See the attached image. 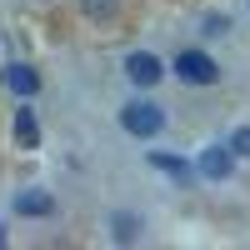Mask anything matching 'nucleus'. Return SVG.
Returning <instances> with one entry per match:
<instances>
[{
	"instance_id": "f03ea898",
	"label": "nucleus",
	"mask_w": 250,
	"mask_h": 250,
	"mask_svg": "<svg viewBox=\"0 0 250 250\" xmlns=\"http://www.w3.org/2000/svg\"><path fill=\"white\" fill-rule=\"evenodd\" d=\"M175 75L185 80V85H215L220 80V65L210 55H200V50H180L175 55Z\"/></svg>"
},
{
	"instance_id": "9b49d317",
	"label": "nucleus",
	"mask_w": 250,
	"mask_h": 250,
	"mask_svg": "<svg viewBox=\"0 0 250 250\" xmlns=\"http://www.w3.org/2000/svg\"><path fill=\"white\" fill-rule=\"evenodd\" d=\"M205 35H225V15H210V20H205Z\"/></svg>"
},
{
	"instance_id": "39448f33",
	"label": "nucleus",
	"mask_w": 250,
	"mask_h": 250,
	"mask_svg": "<svg viewBox=\"0 0 250 250\" xmlns=\"http://www.w3.org/2000/svg\"><path fill=\"white\" fill-rule=\"evenodd\" d=\"M15 210L20 215H55V195H45V190H20L15 195Z\"/></svg>"
},
{
	"instance_id": "f257e3e1",
	"label": "nucleus",
	"mask_w": 250,
	"mask_h": 250,
	"mask_svg": "<svg viewBox=\"0 0 250 250\" xmlns=\"http://www.w3.org/2000/svg\"><path fill=\"white\" fill-rule=\"evenodd\" d=\"M120 125H125L130 135L150 140V135H160V130H165V110H160V105H150V100H130V105L120 110Z\"/></svg>"
},
{
	"instance_id": "7ed1b4c3",
	"label": "nucleus",
	"mask_w": 250,
	"mask_h": 250,
	"mask_svg": "<svg viewBox=\"0 0 250 250\" xmlns=\"http://www.w3.org/2000/svg\"><path fill=\"white\" fill-rule=\"evenodd\" d=\"M125 75L135 80V85H155V80L165 75V65L155 55H145V50H135V55H125Z\"/></svg>"
},
{
	"instance_id": "9d476101",
	"label": "nucleus",
	"mask_w": 250,
	"mask_h": 250,
	"mask_svg": "<svg viewBox=\"0 0 250 250\" xmlns=\"http://www.w3.org/2000/svg\"><path fill=\"white\" fill-rule=\"evenodd\" d=\"M230 150L235 155H250V125H240V130L230 135Z\"/></svg>"
},
{
	"instance_id": "1a4fd4ad",
	"label": "nucleus",
	"mask_w": 250,
	"mask_h": 250,
	"mask_svg": "<svg viewBox=\"0 0 250 250\" xmlns=\"http://www.w3.org/2000/svg\"><path fill=\"white\" fill-rule=\"evenodd\" d=\"M115 240H120V245L135 240V220H130V215H115Z\"/></svg>"
},
{
	"instance_id": "423d86ee",
	"label": "nucleus",
	"mask_w": 250,
	"mask_h": 250,
	"mask_svg": "<svg viewBox=\"0 0 250 250\" xmlns=\"http://www.w3.org/2000/svg\"><path fill=\"white\" fill-rule=\"evenodd\" d=\"M15 140L25 145V150H35V145H40V125H35V110H30V105L15 110Z\"/></svg>"
},
{
	"instance_id": "0eeeda50",
	"label": "nucleus",
	"mask_w": 250,
	"mask_h": 250,
	"mask_svg": "<svg viewBox=\"0 0 250 250\" xmlns=\"http://www.w3.org/2000/svg\"><path fill=\"white\" fill-rule=\"evenodd\" d=\"M5 85H10L15 95H35V90H40V75H35L30 65H10V70H5Z\"/></svg>"
},
{
	"instance_id": "6e6552de",
	"label": "nucleus",
	"mask_w": 250,
	"mask_h": 250,
	"mask_svg": "<svg viewBox=\"0 0 250 250\" xmlns=\"http://www.w3.org/2000/svg\"><path fill=\"white\" fill-rule=\"evenodd\" d=\"M150 165H155V170H165V175H175V180H185V175H190V170H185V160L165 155V150H155V155H150Z\"/></svg>"
},
{
	"instance_id": "20e7f679",
	"label": "nucleus",
	"mask_w": 250,
	"mask_h": 250,
	"mask_svg": "<svg viewBox=\"0 0 250 250\" xmlns=\"http://www.w3.org/2000/svg\"><path fill=\"white\" fill-rule=\"evenodd\" d=\"M230 165H235V150H230V145H210V150L200 155V175H205V180H225V175H230Z\"/></svg>"
},
{
	"instance_id": "f8f14e48",
	"label": "nucleus",
	"mask_w": 250,
	"mask_h": 250,
	"mask_svg": "<svg viewBox=\"0 0 250 250\" xmlns=\"http://www.w3.org/2000/svg\"><path fill=\"white\" fill-rule=\"evenodd\" d=\"M85 10L90 15H110V0H85Z\"/></svg>"
}]
</instances>
